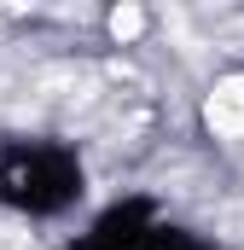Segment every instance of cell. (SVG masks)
Returning <instances> with one entry per match:
<instances>
[{"label": "cell", "mask_w": 244, "mask_h": 250, "mask_svg": "<svg viewBox=\"0 0 244 250\" xmlns=\"http://www.w3.org/2000/svg\"><path fill=\"white\" fill-rule=\"evenodd\" d=\"M29 245V233H18V227H0V250H23Z\"/></svg>", "instance_id": "3"}, {"label": "cell", "mask_w": 244, "mask_h": 250, "mask_svg": "<svg viewBox=\"0 0 244 250\" xmlns=\"http://www.w3.org/2000/svg\"><path fill=\"white\" fill-rule=\"evenodd\" d=\"M203 117H209L215 134H244V76H227V82L209 93Z\"/></svg>", "instance_id": "1"}, {"label": "cell", "mask_w": 244, "mask_h": 250, "mask_svg": "<svg viewBox=\"0 0 244 250\" xmlns=\"http://www.w3.org/2000/svg\"><path fill=\"white\" fill-rule=\"evenodd\" d=\"M140 29H145V18H140V6H117V12H111V35H117V41H134Z\"/></svg>", "instance_id": "2"}]
</instances>
